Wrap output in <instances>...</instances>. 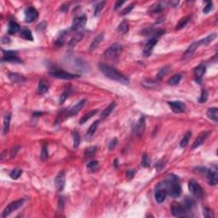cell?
<instances>
[{"mask_svg": "<svg viewBox=\"0 0 218 218\" xmlns=\"http://www.w3.org/2000/svg\"><path fill=\"white\" fill-rule=\"evenodd\" d=\"M99 69L106 78L112 79L114 81L119 82L122 84H128L130 82V79H128L126 76L124 75L116 68L109 66L107 64L100 63L99 64Z\"/></svg>", "mask_w": 218, "mask_h": 218, "instance_id": "1", "label": "cell"}, {"mask_svg": "<svg viewBox=\"0 0 218 218\" xmlns=\"http://www.w3.org/2000/svg\"><path fill=\"white\" fill-rule=\"evenodd\" d=\"M122 51V46L116 43V44H113L112 45H111L107 49H106L105 53H104V56L107 60H112V59H115L120 54Z\"/></svg>", "mask_w": 218, "mask_h": 218, "instance_id": "2", "label": "cell"}, {"mask_svg": "<svg viewBox=\"0 0 218 218\" xmlns=\"http://www.w3.org/2000/svg\"><path fill=\"white\" fill-rule=\"evenodd\" d=\"M188 188L190 192L193 194L194 196L199 199V200H201L203 199L204 195H205V193H204L203 188H201L197 182H195L194 180H191L189 183H188Z\"/></svg>", "mask_w": 218, "mask_h": 218, "instance_id": "3", "label": "cell"}, {"mask_svg": "<svg viewBox=\"0 0 218 218\" xmlns=\"http://www.w3.org/2000/svg\"><path fill=\"white\" fill-rule=\"evenodd\" d=\"M25 200L22 199V200H15L12 203H10L9 205L7 206L5 209L3 210V214H2V217L5 218L7 217L8 215H9L13 211H15L16 210H18L19 208H21V206L23 205L24 204Z\"/></svg>", "mask_w": 218, "mask_h": 218, "instance_id": "4", "label": "cell"}, {"mask_svg": "<svg viewBox=\"0 0 218 218\" xmlns=\"http://www.w3.org/2000/svg\"><path fill=\"white\" fill-rule=\"evenodd\" d=\"M49 74L52 77L61 79H73L79 78V75H75V74H73V73H67V72L60 69H54L53 71H50Z\"/></svg>", "mask_w": 218, "mask_h": 218, "instance_id": "5", "label": "cell"}, {"mask_svg": "<svg viewBox=\"0 0 218 218\" xmlns=\"http://www.w3.org/2000/svg\"><path fill=\"white\" fill-rule=\"evenodd\" d=\"M65 183H66V174L64 170H61L54 178V185L58 192H61L63 190Z\"/></svg>", "mask_w": 218, "mask_h": 218, "instance_id": "6", "label": "cell"}, {"mask_svg": "<svg viewBox=\"0 0 218 218\" xmlns=\"http://www.w3.org/2000/svg\"><path fill=\"white\" fill-rule=\"evenodd\" d=\"M39 18V12L34 7H28L25 10V21L27 23H32Z\"/></svg>", "mask_w": 218, "mask_h": 218, "instance_id": "7", "label": "cell"}, {"mask_svg": "<svg viewBox=\"0 0 218 218\" xmlns=\"http://www.w3.org/2000/svg\"><path fill=\"white\" fill-rule=\"evenodd\" d=\"M171 213L174 216L176 217H184L187 215V210L184 208V206L178 203H173L171 206Z\"/></svg>", "mask_w": 218, "mask_h": 218, "instance_id": "8", "label": "cell"}, {"mask_svg": "<svg viewBox=\"0 0 218 218\" xmlns=\"http://www.w3.org/2000/svg\"><path fill=\"white\" fill-rule=\"evenodd\" d=\"M205 176L206 178L208 180L210 185H215L217 184L218 182V173H217V169L216 167L215 168H211L210 170H205Z\"/></svg>", "mask_w": 218, "mask_h": 218, "instance_id": "9", "label": "cell"}, {"mask_svg": "<svg viewBox=\"0 0 218 218\" xmlns=\"http://www.w3.org/2000/svg\"><path fill=\"white\" fill-rule=\"evenodd\" d=\"M158 43V38L157 37H153L150 39L147 42V44L144 46V49H143V54L144 56L148 57L149 55H151L152 51L153 49V47L156 45V44Z\"/></svg>", "mask_w": 218, "mask_h": 218, "instance_id": "10", "label": "cell"}, {"mask_svg": "<svg viewBox=\"0 0 218 218\" xmlns=\"http://www.w3.org/2000/svg\"><path fill=\"white\" fill-rule=\"evenodd\" d=\"M169 106L175 113H182L186 111V105L182 101H169Z\"/></svg>", "mask_w": 218, "mask_h": 218, "instance_id": "11", "label": "cell"}, {"mask_svg": "<svg viewBox=\"0 0 218 218\" xmlns=\"http://www.w3.org/2000/svg\"><path fill=\"white\" fill-rule=\"evenodd\" d=\"M3 55L2 61H8V62H21V60L17 56L16 52L15 51H3Z\"/></svg>", "mask_w": 218, "mask_h": 218, "instance_id": "12", "label": "cell"}, {"mask_svg": "<svg viewBox=\"0 0 218 218\" xmlns=\"http://www.w3.org/2000/svg\"><path fill=\"white\" fill-rule=\"evenodd\" d=\"M86 21H87V18L85 15H81V16H78L74 18L73 21V24H72V27H71V29L72 30H79V29H81L83 27H85V24H86Z\"/></svg>", "mask_w": 218, "mask_h": 218, "instance_id": "13", "label": "cell"}, {"mask_svg": "<svg viewBox=\"0 0 218 218\" xmlns=\"http://www.w3.org/2000/svg\"><path fill=\"white\" fill-rule=\"evenodd\" d=\"M146 127V123H145V117H141L139 118V120L137 121V123L135 125L134 127V132L137 136H141L142 134L144 132V130H145Z\"/></svg>", "mask_w": 218, "mask_h": 218, "instance_id": "14", "label": "cell"}, {"mask_svg": "<svg viewBox=\"0 0 218 218\" xmlns=\"http://www.w3.org/2000/svg\"><path fill=\"white\" fill-rule=\"evenodd\" d=\"M209 135H210L209 131H203V132H201V133L199 135V136H198L197 138H196V140L194 141L192 148L195 149V148H197L198 147H200V145H202V144L204 143V142L206 140V138L209 136Z\"/></svg>", "mask_w": 218, "mask_h": 218, "instance_id": "15", "label": "cell"}, {"mask_svg": "<svg viewBox=\"0 0 218 218\" xmlns=\"http://www.w3.org/2000/svg\"><path fill=\"white\" fill-rule=\"evenodd\" d=\"M206 72V67L204 64H200V66H198L195 70H194V75L196 78V81L197 83H201L202 81V78L205 75V73Z\"/></svg>", "mask_w": 218, "mask_h": 218, "instance_id": "16", "label": "cell"}, {"mask_svg": "<svg viewBox=\"0 0 218 218\" xmlns=\"http://www.w3.org/2000/svg\"><path fill=\"white\" fill-rule=\"evenodd\" d=\"M85 103H86V100H82L80 101L76 104L75 106H73L72 108L70 109V111L67 112V117H72V116L76 115L77 113H79V112L81 110L84 106H85Z\"/></svg>", "mask_w": 218, "mask_h": 218, "instance_id": "17", "label": "cell"}, {"mask_svg": "<svg viewBox=\"0 0 218 218\" xmlns=\"http://www.w3.org/2000/svg\"><path fill=\"white\" fill-rule=\"evenodd\" d=\"M199 46H200L199 42L193 43V44L188 47V49L185 51L184 54H183V58H184V59H188V58L191 57V56L194 54V52L196 51V49H197V48Z\"/></svg>", "mask_w": 218, "mask_h": 218, "instance_id": "18", "label": "cell"}, {"mask_svg": "<svg viewBox=\"0 0 218 218\" xmlns=\"http://www.w3.org/2000/svg\"><path fill=\"white\" fill-rule=\"evenodd\" d=\"M167 196V191L164 188H161L157 190V192L155 193V199L158 203H163L164 201L165 200Z\"/></svg>", "mask_w": 218, "mask_h": 218, "instance_id": "19", "label": "cell"}, {"mask_svg": "<svg viewBox=\"0 0 218 218\" xmlns=\"http://www.w3.org/2000/svg\"><path fill=\"white\" fill-rule=\"evenodd\" d=\"M103 39H104V33H101V34H100L98 36H96L94 40L92 41L91 44L90 45V49H90L91 51L95 50V49L99 46V44H100L101 43Z\"/></svg>", "mask_w": 218, "mask_h": 218, "instance_id": "20", "label": "cell"}, {"mask_svg": "<svg viewBox=\"0 0 218 218\" xmlns=\"http://www.w3.org/2000/svg\"><path fill=\"white\" fill-rule=\"evenodd\" d=\"M206 115L207 117L211 119L213 121L217 122L218 120V109L216 107H210L207 110V112H206Z\"/></svg>", "mask_w": 218, "mask_h": 218, "instance_id": "21", "label": "cell"}, {"mask_svg": "<svg viewBox=\"0 0 218 218\" xmlns=\"http://www.w3.org/2000/svg\"><path fill=\"white\" fill-rule=\"evenodd\" d=\"M115 106H116V103L114 102V101H112L111 104H109L108 106H106V108L103 110L102 112L101 113V118H107V117L111 114V112H112V110L115 108Z\"/></svg>", "mask_w": 218, "mask_h": 218, "instance_id": "22", "label": "cell"}, {"mask_svg": "<svg viewBox=\"0 0 218 218\" xmlns=\"http://www.w3.org/2000/svg\"><path fill=\"white\" fill-rule=\"evenodd\" d=\"M20 36L23 39L27 40V41H34V36L32 34V32L27 28L21 29V32H20Z\"/></svg>", "mask_w": 218, "mask_h": 218, "instance_id": "23", "label": "cell"}, {"mask_svg": "<svg viewBox=\"0 0 218 218\" xmlns=\"http://www.w3.org/2000/svg\"><path fill=\"white\" fill-rule=\"evenodd\" d=\"M49 83L44 79H41L39 83V87H38V91L40 94H44L49 91Z\"/></svg>", "mask_w": 218, "mask_h": 218, "instance_id": "24", "label": "cell"}, {"mask_svg": "<svg viewBox=\"0 0 218 218\" xmlns=\"http://www.w3.org/2000/svg\"><path fill=\"white\" fill-rule=\"evenodd\" d=\"M216 37H217L216 34H210L209 36H207L206 38H205L203 39L200 40V41H198V42H199V44H200V45H208V44H210L212 41H214V40L216 39Z\"/></svg>", "mask_w": 218, "mask_h": 218, "instance_id": "25", "label": "cell"}, {"mask_svg": "<svg viewBox=\"0 0 218 218\" xmlns=\"http://www.w3.org/2000/svg\"><path fill=\"white\" fill-rule=\"evenodd\" d=\"M83 39H84V34L79 33V34H75V35H74V36L70 39L69 42H68V46H69V47H73V46H75L76 44H77L78 43L80 42Z\"/></svg>", "mask_w": 218, "mask_h": 218, "instance_id": "26", "label": "cell"}, {"mask_svg": "<svg viewBox=\"0 0 218 218\" xmlns=\"http://www.w3.org/2000/svg\"><path fill=\"white\" fill-rule=\"evenodd\" d=\"M99 124H100V121H99V120H96V121H95L94 123L90 126V128H89L88 130H87V132H86V137H87V138H91V136L94 135L95 132L96 131L97 128L99 126Z\"/></svg>", "mask_w": 218, "mask_h": 218, "instance_id": "27", "label": "cell"}, {"mask_svg": "<svg viewBox=\"0 0 218 218\" xmlns=\"http://www.w3.org/2000/svg\"><path fill=\"white\" fill-rule=\"evenodd\" d=\"M9 79H10V81L12 83H21V82H24L26 80L24 77L19 73H9Z\"/></svg>", "mask_w": 218, "mask_h": 218, "instance_id": "28", "label": "cell"}, {"mask_svg": "<svg viewBox=\"0 0 218 218\" xmlns=\"http://www.w3.org/2000/svg\"><path fill=\"white\" fill-rule=\"evenodd\" d=\"M21 27L19 26V24H17L15 21H9V28H8V34L12 35V34H16L18 31H20Z\"/></svg>", "mask_w": 218, "mask_h": 218, "instance_id": "29", "label": "cell"}, {"mask_svg": "<svg viewBox=\"0 0 218 218\" xmlns=\"http://www.w3.org/2000/svg\"><path fill=\"white\" fill-rule=\"evenodd\" d=\"M97 112H98V110H92V111H90L89 112H87L86 114H85V115L80 118V120H79V124H85V122L88 121L90 118H91L93 116L96 115Z\"/></svg>", "mask_w": 218, "mask_h": 218, "instance_id": "30", "label": "cell"}, {"mask_svg": "<svg viewBox=\"0 0 218 218\" xmlns=\"http://www.w3.org/2000/svg\"><path fill=\"white\" fill-rule=\"evenodd\" d=\"M117 30H118V32L119 33V34H125L126 33H128V31H129V24H128L127 21H122L121 23L118 25Z\"/></svg>", "mask_w": 218, "mask_h": 218, "instance_id": "31", "label": "cell"}, {"mask_svg": "<svg viewBox=\"0 0 218 218\" xmlns=\"http://www.w3.org/2000/svg\"><path fill=\"white\" fill-rule=\"evenodd\" d=\"M10 118H11V113L7 114V115L5 116V118H4V121H3V132L4 135L9 132Z\"/></svg>", "mask_w": 218, "mask_h": 218, "instance_id": "32", "label": "cell"}, {"mask_svg": "<svg viewBox=\"0 0 218 218\" xmlns=\"http://www.w3.org/2000/svg\"><path fill=\"white\" fill-rule=\"evenodd\" d=\"M191 136H192V132H191V131H188L187 133L185 134L184 136H183V138H182V140L181 141V143H180L181 148H185V147H187V146H188V143H189V140H190Z\"/></svg>", "mask_w": 218, "mask_h": 218, "instance_id": "33", "label": "cell"}, {"mask_svg": "<svg viewBox=\"0 0 218 218\" xmlns=\"http://www.w3.org/2000/svg\"><path fill=\"white\" fill-rule=\"evenodd\" d=\"M189 19H190L189 16H186V17H183V18L181 19L176 26V30H180V29H182L184 27H186V25L188 24V22L189 21Z\"/></svg>", "mask_w": 218, "mask_h": 218, "instance_id": "34", "label": "cell"}, {"mask_svg": "<svg viewBox=\"0 0 218 218\" xmlns=\"http://www.w3.org/2000/svg\"><path fill=\"white\" fill-rule=\"evenodd\" d=\"M181 79H182L181 74H175V75L172 76V77L168 80V84L170 85H178L179 83H180V81H181Z\"/></svg>", "mask_w": 218, "mask_h": 218, "instance_id": "35", "label": "cell"}, {"mask_svg": "<svg viewBox=\"0 0 218 218\" xmlns=\"http://www.w3.org/2000/svg\"><path fill=\"white\" fill-rule=\"evenodd\" d=\"M194 205H195L194 200H193V199H190V198H187V199L185 200L184 203H183V206H184V208L186 209V210L192 209V208L194 206Z\"/></svg>", "mask_w": 218, "mask_h": 218, "instance_id": "36", "label": "cell"}, {"mask_svg": "<svg viewBox=\"0 0 218 218\" xmlns=\"http://www.w3.org/2000/svg\"><path fill=\"white\" fill-rule=\"evenodd\" d=\"M21 174H22V170L21 169L16 168V169H14V170H11V172L9 173V176L14 180H16L21 176Z\"/></svg>", "mask_w": 218, "mask_h": 218, "instance_id": "37", "label": "cell"}, {"mask_svg": "<svg viewBox=\"0 0 218 218\" xmlns=\"http://www.w3.org/2000/svg\"><path fill=\"white\" fill-rule=\"evenodd\" d=\"M97 148L96 147H90L86 149L85 152V156L86 158H91L94 156V154L96 153Z\"/></svg>", "mask_w": 218, "mask_h": 218, "instance_id": "38", "label": "cell"}, {"mask_svg": "<svg viewBox=\"0 0 218 218\" xmlns=\"http://www.w3.org/2000/svg\"><path fill=\"white\" fill-rule=\"evenodd\" d=\"M99 168V163L96 160H92L87 164V169L90 171H95Z\"/></svg>", "mask_w": 218, "mask_h": 218, "instance_id": "39", "label": "cell"}, {"mask_svg": "<svg viewBox=\"0 0 218 218\" xmlns=\"http://www.w3.org/2000/svg\"><path fill=\"white\" fill-rule=\"evenodd\" d=\"M105 4H106V2H100V3H98L96 4V8H95V11H94V15L95 16H98L99 15V14L101 13V11L102 10L103 8H104V6H105Z\"/></svg>", "mask_w": 218, "mask_h": 218, "instance_id": "40", "label": "cell"}, {"mask_svg": "<svg viewBox=\"0 0 218 218\" xmlns=\"http://www.w3.org/2000/svg\"><path fill=\"white\" fill-rule=\"evenodd\" d=\"M80 143V136L78 131H74L73 132V148H77L79 146Z\"/></svg>", "mask_w": 218, "mask_h": 218, "instance_id": "41", "label": "cell"}, {"mask_svg": "<svg viewBox=\"0 0 218 218\" xmlns=\"http://www.w3.org/2000/svg\"><path fill=\"white\" fill-rule=\"evenodd\" d=\"M71 93V89H67L66 91H64V92L61 95V98H60V104H63L64 101L67 100V98L69 97V95Z\"/></svg>", "mask_w": 218, "mask_h": 218, "instance_id": "42", "label": "cell"}, {"mask_svg": "<svg viewBox=\"0 0 218 218\" xmlns=\"http://www.w3.org/2000/svg\"><path fill=\"white\" fill-rule=\"evenodd\" d=\"M142 165L143 167H149L151 165V160L147 154H144L143 156V161H142Z\"/></svg>", "mask_w": 218, "mask_h": 218, "instance_id": "43", "label": "cell"}, {"mask_svg": "<svg viewBox=\"0 0 218 218\" xmlns=\"http://www.w3.org/2000/svg\"><path fill=\"white\" fill-rule=\"evenodd\" d=\"M49 157L48 149H47V146L44 145L42 148V151H41V159L42 160H45Z\"/></svg>", "mask_w": 218, "mask_h": 218, "instance_id": "44", "label": "cell"}, {"mask_svg": "<svg viewBox=\"0 0 218 218\" xmlns=\"http://www.w3.org/2000/svg\"><path fill=\"white\" fill-rule=\"evenodd\" d=\"M207 99H208V93H207V91L203 90L201 92V96L199 99V101L200 103H205L207 101Z\"/></svg>", "mask_w": 218, "mask_h": 218, "instance_id": "45", "label": "cell"}, {"mask_svg": "<svg viewBox=\"0 0 218 218\" xmlns=\"http://www.w3.org/2000/svg\"><path fill=\"white\" fill-rule=\"evenodd\" d=\"M167 72H168V67H163V68H161V69L158 71V73L157 78L158 79H161L162 78H164V76L166 75Z\"/></svg>", "mask_w": 218, "mask_h": 218, "instance_id": "46", "label": "cell"}, {"mask_svg": "<svg viewBox=\"0 0 218 218\" xmlns=\"http://www.w3.org/2000/svg\"><path fill=\"white\" fill-rule=\"evenodd\" d=\"M204 216L206 218H214L215 215L213 214V211L209 208H205L204 210Z\"/></svg>", "mask_w": 218, "mask_h": 218, "instance_id": "47", "label": "cell"}, {"mask_svg": "<svg viewBox=\"0 0 218 218\" xmlns=\"http://www.w3.org/2000/svg\"><path fill=\"white\" fill-rule=\"evenodd\" d=\"M65 38H66V34H65V33H62V34L59 36V38L57 39V40H56V44L57 45H62L64 44V42H65Z\"/></svg>", "mask_w": 218, "mask_h": 218, "instance_id": "48", "label": "cell"}, {"mask_svg": "<svg viewBox=\"0 0 218 218\" xmlns=\"http://www.w3.org/2000/svg\"><path fill=\"white\" fill-rule=\"evenodd\" d=\"M162 9H163V6L161 5L160 3H157V4L153 5V6H152V11L153 13L160 12Z\"/></svg>", "mask_w": 218, "mask_h": 218, "instance_id": "49", "label": "cell"}, {"mask_svg": "<svg viewBox=\"0 0 218 218\" xmlns=\"http://www.w3.org/2000/svg\"><path fill=\"white\" fill-rule=\"evenodd\" d=\"M118 145V139H116V138H114V139H112L110 143H109V145H108V149L109 150H113V149L115 148L116 146Z\"/></svg>", "mask_w": 218, "mask_h": 218, "instance_id": "50", "label": "cell"}, {"mask_svg": "<svg viewBox=\"0 0 218 218\" xmlns=\"http://www.w3.org/2000/svg\"><path fill=\"white\" fill-rule=\"evenodd\" d=\"M212 6H213V3H212V2H208V3H206V5L205 6V8L203 9V12L205 13V14L209 13L210 11L212 9Z\"/></svg>", "mask_w": 218, "mask_h": 218, "instance_id": "51", "label": "cell"}, {"mask_svg": "<svg viewBox=\"0 0 218 218\" xmlns=\"http://www.w3.org/2000/svg\"><path fill=\"white\" fill-rule=\"evenodd\" d=\"M133 8H134V5L133 4H131V5H129V6H127L125 9H124L123 10L121 11V15H126V14H128V13H130L132 9H133Z\"/></svg>", "mask_w": 218, "mask_h": 218, "instance_id": "52", "label": "cell"}, {"mask_svg": "<svg viewBox=\"0 0 218 218\" xmlns=\"http://www.w3.org/2000/svg\"><path fill=\"white\" fill-rule=\"evenodd\" d=\"M134 175H135V171L133 170H129L126 172V177H127L128 180H131L133 178Z\"/></svg>", "mask_w": 218, "mask_h": 218, "instance_id": "53", "label": "cell"}, {"mask_svg": "<svg viewBox=\"0 0 218 218\" xmlns=\"http://www.w3.org/2000/svg\"><path fill=\"white\" fill-rule=\"evenodd\" d=\"M164 165H165V164H164V161H159V162L156 164V169H157L158 170H161L164 167Z\"/></svg>", "mask_w": 218, "mask_h": 218, "instance_id": "54", "label": "cell"}, {"mask_svg": "<svg viewBox=\"0 0 218 218\" xmlns=\"http://www.w3.org/2000/svg\"><path fill=\"white\" fill-rule=\"evenodd\" d=\"M20 148L19 147H14L12 148V150H11V153H10V156H11V158H15V155H16V153L19 151L18 149Z\"/></svg>", "mask_w": 218, "mask_h": 218, "instance_id": "55", "label": "cell"}, {"mask_svg": "<svg viewBox=\"0 0 218 218\" xmlns=\"http://www.w3.org/2000/svg\"><path fill=\"white\" fill-rule=\"evenodd\" d=\"M58 207L60 210H63L64 208V200L63 198L61 197L59 199V201H58Z\"/></svg>", "mask_w": 218, "mask_h": 218, "instance_id": "56", "label": "cell"}, {"mask_svg": "<svg viewBox=\"0 0 218 218\" xmlns=\"http://www.w3.org/2000/svg\"><path fill=\"white\" fill-rule=\"evenodd\" d=\"M124 3V1H118V2H117V3H115V5H114V9H118L119 7L121 6V5H123Z\"/></svg>", "mask_w": 218, "mask_h": 218, "instance_id": "57", "label": "cell"}, {"mask_svg": "<svg viewBox=\"0 0 218 218\" xmlns=\"http://www.w3.org/2000/svg\"><path fill=\"white\" fill-rule=\"evenodd\" d=\"M9 38L4 37V38H3V39H2V43H3V44H7V43H9Z\"/></svg>", "mask_w": 218, "mask_h": 218, "instance_id": "58", "label": "cell"}, {"mask_svg": "<svg viewBox=\"0 0 218 218\" xmlns=\"http://www.w3.org/2000/svg\"><path fill=\"white\" fill-rule=\"evenodd\" d=\"M114 166H115L116 168H118V159H115V160H114Z\"/></svg>", "mask_w": 218, "mask_h": 218, "instance_id": "59", "label": "cell"}]
</instances>
